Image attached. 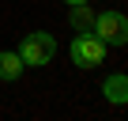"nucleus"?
<instances>
[{"mask_svg": "<svg viewBox=\"0 0 128 121\" xmlns=\"http://www.w3.org/2000/svg\"><path fill=\"white\" fill-rule=\"evenodd\" d=\"M102 95H106L109 102H117V106H128V76H124V72H113V76L102 83Z\"/></svg>", "mask_w": 128, "mask_h": 121, "instance_id": "20e7f679", "label": "nucleus"}, {"mask_svg": "<svg viewBox=\"0 0 128 121\" xmlns=\"http://www.w3.org/2000/svg\"><path fill=\"white\" fill-rule=\"evenodd\" d=\"M64 4H68V8H72V4H87V0H64Z\"/></svg>", "mask_w": 128, "mask_h": 121, "instance_id": "0eeeda50", "label": "nucleus"}, {"mask_svg": "<svg viewBox=\"0 0 128 121\" xmlns=\"http://www.w3.org/2000/svg\"><path fill=\"white\" fill-rule=\"evenodd\" d=\"M106 45H128V15L120 12H102L94 15V27H90Z\"/></svg>", "mask_w": 128, "mask_h": 121, "instance_id": "7ed1b4c3", "label": "nucleus"}, {"mask_svg": "<svg viewBox=\"0 0 128 121\" xmlns=\"http://www.w3.org/2000/svg\"><path fill=\"white\" fill-rule=\"evenodd\" d=\"M19 57H23V65H30V68L49 65V60L56 57V42H53V34H45V30L26 34V38H23V45H19Z\"/></svg>", "mask_w": 128, "mask_h": 121, "instance_id": "f03ea898", "label": "nucleus"}, {"mask_svg": "<svg viewBox=\"0 0 128 121\" xmlns=\"http://www.w3.org/2000/svg\"><path fill=\"white\" fill-rule=\"evenodd\" d=\"M72 60L79 68H98L102 60H106V42L94 34V30H79L76 38H72Z\"/></svg>", "mask_w": 128, "mask_h": 121, "instance_id": "f257e3e1", "label": "nucleus"}, {"mask_svg": "<svg viewBox=\"0 0 128 121\" xmlns=\"http://www.w3.org/2000/svg\"><path fill=\"white\" fill-rule=\"evenodd\" d=\"M26 65H23V57L19 53H12V49H4V53H0V80H19V72H23Z\"/></svg>", "mask_w": 128, "mask_h": 121, "instance_id": "39448f33", "label": "nucleus"}, {"mask_svg": "<svg viewBox=\"0 0 128 121\" xmlns=\"http://www.w3.org/2000/svg\"><path fill=\"white\" fill-rule=\"evenodd\" d=\"M68 19H72L76 30H90V27H94V12H90L87 4H72V15H68Z\"/></svg>", "mask_w": 128, "mask_h": 121, "instance_id": "423d86ee", "label": "nucleus"}]
</instances>
